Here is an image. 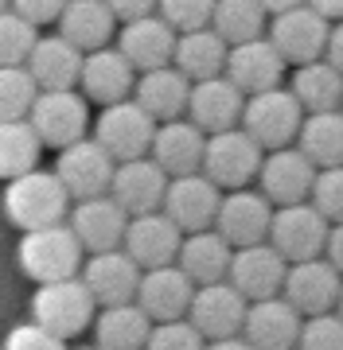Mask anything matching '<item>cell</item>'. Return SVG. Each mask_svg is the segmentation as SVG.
Wrapping results in <instances>:
<instances>
[{"label": "cell", "mask_w": 343, "mask_h": 350, "mask_svg": "<svg viewBox=\"0 0 343 350\" xmlns=\"http://www.w3.org/2000/svg\"><path fill=\"white\" fill-rule=\"evenodd\" d=\"M27 125L36 129L39 144L66 148L78 137H86V125H90L86 98L75 86L71 90H39L31 109H27Z\"/></svg>", "instance_id": "8992f818"}, {"label": "cell", "mask_w": 343, "mask_h": 350, "mask_svg": "<svg viewBox=\"0 0 343 350\" xmlns=\"http://www.w3.org/2000/svg\"><path fill=\"white\" fill-rule=\"evenodd\" d=\"M36 39H39V31L31 20H24L12 8H4L0 12V66H20Z\"/></svg>", "instance_id": "f35d334b"}, {"label": "cell", "mask_w": 343, "mask_h": 350, "mask_svg": "<svg viewBox=\"0 0 343 350\" xmlns=\"http://www.w3.org/2000/svg\"><path fill=\"white\" fill-rule=\"evenodd\" d=\"M176 265L183 269L191 284H215V280H227V265H230V245L223 241L218 230H195L179 241Z\"/></svg>", "instance_id": "4dcf8cb0"}, {"label": "cell", "mask_w": 343, "mask_h": 350, "mask_svg": "<svg viewBox=\"0 0 343 350\" xmlns=\"http://www.w3.org/2000/svg\"><path fill=\"white\" fill-rule=\"evenodd\" d=\"M78 280L86 284V292L94 296L98 308H110V304H129L137 296L140 269L125 250H105V253H90V261L78 269Z\"/></svg>", "instance_id": "ffe728a7"}, {"label": "cell", "mask_w": 343, "mask_h": 350, "mask_svg": "<svg viewBox=\"0 0 343 350\" xmlns=\"http://www.w3.org/2000/svg\"><path fill=\"white\" fill-rule=\"evenodd\" d=\"M223 63H227V43H223L211 27H195V31H179L176 36L172 66H176L188 82L223 75Z\"/></svg>", "instance_id": "d6a6232c"}, {"label": "cell", "mask_w": 343, "mask_h": 350, "mask_svg": "<svg viewBox=\"0 0 343 350\" xmlns=\"http://www.w3.org/2000/svg\"><path fill=\"white\" fill-rule=\"evenodd\" d=\"M320 59H328V63L343 75V20L328 27V39H324V55H320Z\"/></svg>", "instance_id": "c3c4849f"}, {"label": "cell", "mask_w": 343, "mask_h": 350, "mask_svg": "<svg viewBox=\"0 0 343 350\" xmlns=\"http://www.w3.org/2000/svg\"><path fill=\"white\" fill-rule=\"evenodd\" d=\"M269 218H273V202H269L262 191L234 187L230 195L218 199V211H215V222L211 226L223 234V241H227L230 250H238V245L266 241Z\"/></svg>", "instance_id": "4fadbf2b"}, {"label": "cell", "mask_w": 343, "mask_h": 350, "mask_svg": "<svg viewBox=\"0 0 343 350\" xmlns=\"http://www.w3.org/2000/svg\"><path fill=\"white\" fill-rule=\"evenodd\" d=\"M27 75L36 78L39 90H71L78 86V70H82V51L66 43L63 36H39L27 51Z\"/></svg>", "instance_id": "f1b7e54d"}, {"label": "cell", "mask_w": 343, "mask_h": 350, "mask_svg": "<svg viewBox=\"0 0 343 350\" xmlns=\"http://www.w3.org/2000/svg\"><path fill=\"white\" fill-rule=\"evenodd\" d=\"M98 304L86 292V284L78 276H63V280H47L36 288L31 296V323H39L43 331H51L66 342V338L82 335L94 323Z\"/></svg>", "instance_id": "3957f363"}, {"label": "cell", "mask_w": 343, "mask_h": 350, "mask_svg": "<svg viewBox=\"0 0 343 350\" xmlns=\"http://www.w3.org/2000/svg\"><path fill=\"white\" fill-rule=\"evenodd\" d=\"M340 109H343V101H340Z\"/></svg>", "instance_id": "9f6ffc18"}, {"label": "cell", "mask_w": 343, "mask_h": 350, "mask_svg": "<svg viewBox=\"0 0 343 350\" xmlns=\"http://www.w3.org/2000/svg\"><path fill=\"white\" fill-rule=\"evenodd\" d=\"M324 253H328L324 261H328L331 269H335V273L343 276V222H331V226H328V238H324Z\"/></svg>", "instance_id": "7dc6e473"}, {"label": "cell", "mask_w": 343, "mask_h": 350, "mask_svg": "<svg viewBox=\"0 0 343 350\" xmlns=\"http://www.w3.org/2000/svg\"><path fill=\"white\" fill-rule=\"evenodd\" d=\"M308 8H316L320 16H328V20H343V0H305Z\"/></svg>", "instance_id": "681fc988"}, {"label": "cell", "mask_w": 343, "mask_h": 350, "mask_svg": "<svg viewBox=\"0 0 343 350\" xmlns=\"http://www.w3.org/2000/svg\"><path fill=\"white\" fill-rule=\"evenodd\" d=\"M242 101H246L242 90L234 86L227 75L199 78V82H191V90H188V109H183V117L211 137V133H223V129L238 125Z\"/></svg>", "instance_id": "ac0fdd59"}, {"label": "cell", "mask_w": 343, "mask_h": 350, "mask_svg": "<svg viewBox=\"0 0 343 350\" xmlns=\"http://www.w3.org/2000/svg\"><path fill=\"white\" fill-rule=\"evenodd\" d=\"M39 86L36 78L27 75V66H0V121H16L27 117L31 101H36Z\"/></svg>", "instance_id": "74e56055"}, {"label": "cell", "mask_w": 343, "mask_h": 350, "mask_svg": "<svg viewBox=\"0 0 343 350\" xmlns=\"http://www.w3.org/2000/svg\"><path fill=\"white\" fill-rule=\"evenodd\" d=\"M257 4H262V8L273 16V12H285V8H292V4H305V0H257Z\"/></svg>", "instance_id": "816d5d0a"}, {"label": "cell", "mask_w": 343, "mask_h": 350, "mask_svg": "<svg viewBox=\"0 0 343 350\" xmlns=\"http://www.w3.org/2000/svg\"><path fill=\"white\" fill-rule=\"evenodd\" d=\"M39 144L36 129L27 125V117L16 121H0V179H16V175L31 172L39 163Z\"/></svg>", "instance_id": "8d00e7d4"}, {"label": "cell", "mask_w": 343, "mask_h": 350, "mask_svg": "<svg viewBox=\"0 0 343 350\" xmlns=\"http://www.w3.org/2000/svg\"><path fill=\"white\" fill-rule=\"evenodd\" d=\"M153 331V319L137 304H110L94 312V338L98 350H144V338Z\"/></svg>", "instance_id": "1f68e13d"}, {"label": "cell", "mask_w": 343, "mask_h": 350, "mask_svg": "<svg viewBox=\"0 0 343 350\" xmlns=\"http://www.w3.org/2000/svg\"><path fill=\"white\" fill-rule=\"evenodd\" d=\"M296 331H301V312L285 296L254 300L242 319V338L254 350H296Z\"/></svg>", "instance_id": "cb8c5ba5"}, {"label": "cell", "mask_w": 343, "mask_h": 350, "mask_svg": "<svg viewBox=\"0 0 343 350\" xmlns=\"http://www.w3.org/2000/svg\"><path fill=\"white\" fill-rule=\"evenodd\" d=\"M308 199L328 218V226L343 222V163H335V167H316V179H312Z\"/></svg>", "instance_id": "60d3db41"}, {"label": "cell", "mask_w": 343, "mask_h": 350, "mask_svg": "<svg viewBox=\"0 0 343 350\" xmlns=\"http://www.w3.org/2000/svg\"><path fill=\"white\" fill-rule=\"evenodd\" d=\"M207 338L183 319H168V323H153L149 338H144V350H203Z\"/></svg>", "instance_id": "7bdbcfd3"}, {"label": "cell", "mask_w": 343, "mask_h": 350, "mask_svg": "<svg viewBox=\"0 0 343 350\" xmlns=\"http://www.w3.org/2000/svg\"><path fill=\"white\" fill-rule=\"evenodd\" d=\"M262 183V195H266L273 206H289V202H305L308 191H312V179H316V167L301 148H269L262 156V167L254 175Z\"/></svg>", "instance_id": "9a60e30c"}, {"label": "cell", "mask_w": 343, "mask_h": 350, "mask_svg": "<svg viewBox=\"0 0 343 350\" xmlns=\"http://www.w3.org/2000/svg\"><path fill=\"white\" fill-rule=\"evenodd\" d=\"M71 230H75L82 253H105V250H121V234H125L129 214L117 206L110 195H94V199H75L71 206Z\"/></svg>", "instance_id": "7402d4cb"}, {"label": "cell", "mask_w": 343, "mask_h": 350, "mask_svg": "<svg viewBox=\"0 0 343 350\" xmlns=\"http://www.w3.org/2000/svg\"><path fill=\"white\" fill-rule=\"evenodd\" d=\"M117 31V16L110 12L105 0H66L59 12V36L75 43L82 55L105 47Z\"/></svg>", "instance_id": "f546056e"}, {"label": "cell", "mask_w": 343, "mask_h": 350, "mask_svg": "<svg viewBox=\"0 0 343 350\" xmlns=\"http://www.w3.org/2000/svg\"><path fill=\"white\" fill-rule=\"evenodd\" d=\"M203 140L207 133L203 129H195L191 121L183 117H172V121H156V133H153V163L168 179H176V175H191L199 172V163H203Z\"/></svg>", "instance_id": "d4e9b609"}, {"label": "cell", "mask_w": 343, "mask_h": 350, "mask_svg": "<svg viewBox=\"0 0 343 350\" xmlns=\"http://www.w3.org/2000/svg\"><path fill=\"white\" fill-rule=\"evenodd\" d=\"M110 4V12L125 24V20H137V16H149L156 12V0H105Z\"/></svg>", "instance_id": "bcb514c9"}, {"label": "cell", "mask_w": 343, "mask_h": 350, "mask_svg": "<svg viewBox=\"0 0 343 350\" xmlns=\"http://www.w3.org/2000/svg\"><path fill=\"white\" fill-rule=\"evenodd\" d=\"M340 280L343 276L331 269L324 257H308V261H292L285 269V284L281 296L301 312V319L320 312H335V296H340Z\"/></svg>", "instance_id": "2e32d148"}, {"label": "cell", "mask_w": 343, "mask_h": 350, "mask_svg": "<svg viewBox=\"0 0 343 350\" xmlns=\"http://www.w3.org/2000/svg\"><path fill=\"white\" fill-rule=\"evenodd\" d=\"M0 350H66V342L59 335H51V331H43L39 323H20L8 331Z\"/></svg>", "instance_id": "ee69618b"}, {"label": "cell", "mask_w": 343, "mask_h": 350, "mask_svg": "<svg viewBox=\"0 0 343 350\" xmlns=\"http://www.w3.org/2000/svg\"><path fill=\"white\" fill-rule=\"evenodd\" d=\"M262 156H266V148H262L246 129L234 125V129H223V133H211V137L203 140V163H199V172H203L218 191L223 187L234 191V187H246L257 175Z\"/></svg>", "instance_id": "5b68a950"}, {"label": "cell", "mask_w": 343, "mask_h": 350, "mask_svg": "<svg viewBox=\"0 0 343 350\" xmlns=\"http://www.w3.org/2000/svg\"><path fill=\"white\" fill-rule=\"evenodd\" d=\"M188 90H191V82L179 75L172 63L153 66V70H140V75L133 78V101H137L153 121L183 117V109H188Z\"/></svg>", "instance_id": "83f0119b"}, {"label": "cell", "mask_w": 343, "mask_h": 350, "mask_svg": "<svg viewBox=\"0 0 343 350\" xmlns=\"http://www.w3.org/2000/svg\"><path fill=\"white\" fill-rule=\"evenodd\" d=\"M191 292H195V284L183 276L179 265H160V269H144L140 273L133 304L153 323H168V319H183L188 315Z\"/></svg>", "instance_id": "44dd1931"}, {"label": "cell", "mask_w": 343, "mask_h": 350, "mask_svg": "<svg viewBox=\"0 0 343 350\" xmlns=\"http://www.w3.org/2000/svg\"><path fill=\"white\" fill-rule=\"evenodd\" d=\"M285 269H289V261H285V257H281L269 241L238 245V250H230L227 284L238 288L242 296L254 304V300H266V296H281Z\"/></svg>", "instance_id": "30bf717a"}, {"label": "cell", "mask_w": 343, "mask_h": 350, "mask_svg": "<svg viewBox=\"0 0 343 350\" xmlns=\"http://www.w3.org/2000/svg\"><path fill=\"white\" fill-rule=\"evenodd\" d=\"M211 8L215 0H156V16L164 20L172 31H195V27L211 24Z\"/></svg>", "instance_id": "b9f144b4"}, {"label": "cell", "mask_w": 343, "mask_h": 350, "mask_svg": "<svg viewBox=\"0 0 343 350\" xmlns=\"http://www.w3.org/2000/svg\"><path fill=\"white\" fill-rule=\"evenodd\" d=\"M179 241H183L179 226L164 211H149V214H129L125 234H121V250L144 273V269H160V265L176 261Z\"/></svg>", "instance_id": "5bb4252c"}, {"label": "cell", "mask_w": 343, "mask_h": 350, "mask_svg": "<svg viewBox=\"0 0 343 350\" xmlns=\"http://www.w3.org/2000/svg\"><path fill=\"white\" fill-rule=\"evenodd\" d=\"M223 75H227L230 82L242 90V98H250V94H257V90L281 86L285 59L277 55V47H273L266 36H257V39H246V43L227 47Z\"/></svg>", "instance_id": "603a6c76"}, {"label": "cell", "mask_w": 343, "mask_h": 350, "mask_svg": "<svg viewBox=\"0 0 343 350\" xmlns=\"http://www.w3.org/2000/svg\"><path fill=\"white\" fill-rule=\"evenodd\" d=\"M71 350H98V347H71Z\"/></svg>", "instance_id": "db71d44e"}, {"label": "cell", "mask_w": 343, "mask_h": 350, "mask_svg": "<svg viewBox=\"0 0 343 350\" xmlns=\"http://www.w3.org/2000/svg\"><path fill=\"white\" fill-rule=\"evenodd\" d=\"M266 24H269V12L257 4V0H215L211 24L207 27H211L227 47H234V43L266 36Z\"/></svg>", "instance_id": "d590c367"}, {"label": "cell", "mask_w": 343, "mask_h": 350, "mask_svg": "<svg viewBox=\"0 0 343 350\" xmlns=\"http://www.w3.org/2000/svg\"><path fill=\"white\" fill-rule=\"evenodd\" d=\"M4 8H8V0H0V12H4Z\"/></svg>", "instance_id": "11a10c76"}, {"label": "cell", "mask_w": 343, "mask_h": 350, "mask_svg": "<svg viewBox=\"0 0 343 350\" xmlns=\"http://www.w3.org/2000/svg\"><path fill=\"white\" fill-rule=\"evenodd\" d=\"M335 308H340V315H343V280H340V296H335Z\"/></svg>", "instance_id": "f5cc1de1"}, {"label": "cell", "mask_w": 343, "mask_h": 350, "mask_svg": "<svg viewBox=\"0 0 343 350\" xmlns=\"http://www.w3.org/2000/svg\"><path fill=\"white\" fill-rule=\"evenodd\" d=\"M16 261L24 269V276H31L36 284H47V280L78 276V269H82V245H78L75 230L66 222L39 226V230H24Z\"/></svg>", "instance_id": "7a4b0ae2"}, {"label": "cell", "mask_w": 343, "mask_h": 350, "mask_svg": "<svg viewBox=\"0 0 343 350\" xmlns=\"http://www.w3.org/2000/svg\"><path fill=\"white\" fill-rule=\"evenodd\" d=\"M172 47H176V31L156 12L121 24V43H117V51L125 55V63L137 75L140 70H153V66H168L172 63Z\"/></svg>", "instance_id": "4316f807"}, {"label": "cell", "mask_w": 343, "mask_h": 350, "mask_svg": "<svg viewBox=\"0 0 343 350\" xmlns=\"http://www.w3.org/2000/svg\"><path fill=\"white\" fill-rule=\"evenodd\" d=\"M289 94H292L296 101H301V109H305V113L340 109V101H343V75L328 63V59L296 63Z\"/></svg>", "instance_id": "836d02e7"}, {"label": "cell", "mask_w": 343, "mask_h": 350, "mask_svg": "<svg viewBox=\"0 0 343 350\" xmlns=\"http://www.w3.org/2000/svg\"><path fill=\"white\" fill-rule=\"evenodd\" d=\"M203 350H254V347H250L242 335H230V338H207Z\"/></svg>", "instance_id": "f907efd6"}, {"label": "cell", "mask_w": 343, "mask_h": 350, "mask_svg": "<svg viewBox=\"0 0 343 350\" xmlns=\"http://www.w3.org/2000/svg\"><path fill=\"white\" fill-rule=\"evenodd\" d=\"M153 133H156V121L140 109L133 98H121V101H114V105H102V117L94 121V140L114 156V163L149 156Z\"/></svg>", "instance_id": "52a82bcc"}, {"label": "cell", "mask_w": 343, "mask_h": 350, "mask_svg": "<svg viewBox=\"0 0 343 350\" xmlns=\"http://www.w3.org/2000/svg\"><path fill=\"white\" fill-rule=\"evenodd\" d=\"M324 238H328V218L312 206V202H289L273 211L269 218L266 241L285 257V261H308L324 253Z\"/></svg>", "instance_id": "9c48e42d"}, {"label": "cell", "mask_w": 343, "mask_h": 350, "mask_svg": "<svg viewBox=\"0 0 343 350\" xmlns=\"http://www.w3.org/2000/svg\"><path fill=\"white\" fill-rule=\"evenodd\" d=\"M301 121H305L301 101L292 98L285 86H269V90H257V94H250V98L242 101L238 129H246L262 148H285V144L296 140Z\"/></svg>", "instance_id": "277c9868"}, {"label": "cell", "mask_w": 343, "mask_h": 350, "mask_svg": "<svg viewBox=\"0 0 343 350\" xmlns=\"http://www.w3.org/2000/svg\"><path fill=\"white\" fill-rule=\"evenodd\" d=\"M55 175H59V183L66 187L71 202H75V199H94V195H105V191H110L114 156H110L98 140L78 137L75 144L59 148Z\"/></svg>", "instance_id": "8fae6325"}, {"label": "cell", "mask_w": 343, "mask_h": 350, "mask_svg": "<svg viewBox=\"0 0 343 350\" xmlns=\"http://www.w3.org/2000/svg\"><path fill=\"white\" fill-rule=\"evenodd\" d=\"M218 199H223V195H218L215 183H211L203 172H191V175L168 179L160 211L179 226V234H195V230H207V226L215 222Z\"/></svg>", "instance_id": "e0dca14e"}, {"label": "cell", "mask_w": 343, "mask_h": 350, "mask_svg": "<svg viewBox=\"0 0 343 350\" xmlns=\"http://www.w3.org/2000/svg\"><path fill=\"white\" fill-rule=\"evenodd\" d=\"M296 148L312 160V167L343 163V109L308 113L296 129Z\"/></svg>", "instance_id": "e575fe53"}, {"label": "cell", "mask_w": 343, "mask_h": 350, "mask_svg": "<svg viewBox=\"0 0 343 350\" xmlns=\"http://www.w3.org/2000/svg\"><path fill=\"white\" fill-rule=\"evenodd\" d=\"M296 350H343V315L340 312H320V315L301 319Z\"/></svg>", "instance_id": "ab89813d"}, {"label": "cell", "mask_w": 343, "mask_h": 350, "mask_svg": "<svg viewBox=\"0 0 343 350\" xmlns=\"http://www.w3.org/2000/svg\"><path fill=\"white\" fill-rule=\"evenodd\" d=\"M164 187H168V175L153 163V156H137V160L114 163L105 195L125 214H149V211H160Z\"/></svg>", "instance_id": "d6986e66"}, {"label": "cell", "mask_w": 343, "mask_h": 350, "mask_svg": "<svg viewBox=\"0 0 343 350\" xmlns=\"http://www.w3.org/2000/svg\"><path fill=\"white\" fill-rule=\"evenodd\" d=\"M63 4H66V0H8V8H12V12H20L24 20H31L36 27L59 20Z\"/></svg>", "instance_id": "f6af8a7d"}, {"label": "cell", "mask_w": 343, "mask_h": 350, "mask_svg": "<svg viewBox=\"0 0 343 350\" xmlns=\"http://www.w3.org/2000/svg\"><path fill=\"white\" fill-rule=\"evenodd\" d=\"M331 20L320 16L308 4H292L285 12H273V20L266 24V39L277 47V55L285 63H312L324 55V39H328Z\"/></svg>", "instance_id": "ba28073f"}, {"label": "cell", "mask_w": 343, "mask_h": 350, "mask_svg": "<svg viewBox=\"0 0 343 350\" xmlns=\"http://www.w3.org/2000/svg\"><path fill=\"white\" fill-rule=\"evenodd\" d=\"M133 78L137 70L125 63V55L117 47H98L82 55V70H78V86L82 98L98 101V105H114V101L133 94Z\"/></svg>", "instance_id": "484cf974"}, {"label": "cell", "mask_w": 343, "mask_h": 350, "mask_svg": "<svg viewBox=\"0 0 343 350\" xmlns=\"http://www.w3.org/2000/svg\"><path fill=\"white\" fill-rule=\"evenodd\" d=\"M0 206H4V218L16 230H39V226L63 222L66 211H71V195H66V187L59 183L55 172L31 167V172L8 179Z\"/></svg>", "instance_id": "6da1fadb"}, {"label": "cell", "mask_w": 343, "mask_h": 350, "mask_svg": "<svg viewBox=\"0 0 343 350\" xmlns=\"http://www.w3.org/2000/svg\"><path fill=\"white\" fill-rule=\"evenodd\" d=\"M246 308H250V300L238 288H230L227 280L195 284L191 304H188V323L203 338H230V335H242Z\"/></svg>", "instance_id": "7c38bea8"}]
</instances>
